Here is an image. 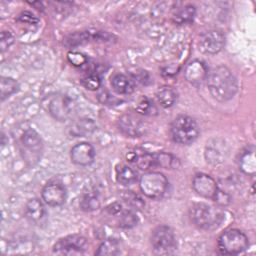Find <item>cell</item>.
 Returning a JSON list of instances; mask_svg holds the SVG:
<instances>
[{"instance_id": "1", "label": "cell", "mask_w": 256, "mask_h": 256, "mask_svg": "<svg viewBox=\"0 0 256 256\" xmlns=\"http://www.w3.org/2000/svg\"><path fill=\"white\" fill-rule=\"evenodd\" d=\"M207 86L211 96L219 102H225L234 97L238 84L232 72L223 65L214 67L207 75Z\"/></svg>"}, {"instance_id": "2", "label": "cell", "mask_w": 256, "mask_h": 256, "mask_svg": "<svg viewBox=\"0 0 256 256\" xmlns=\"http://www.w3.org/2000/svg\"><path fill=\"white\" fill-rule=\"evenodd\" d=\"M189 216L195 226L205 230L217 228L223 221V213L206 203H195L190 208Z\"/></svg>"}, {"instance_id": "3", "label": "cell", "mask_w": 256, "mask_h": 256, "mask_svg": "<svg viewBox=\"0 0 256 256\" xmlns=\"http://www.w3.org/2000/svg\"><path fill=\"white\" fill-rule=\"evenodd\" d=\"M170 133L175 143L187 145L197 139L199 135V127L192 117L179 115L173 120Z\"/></svg>"}, {"instance_id": "4", "label": "cell", "mask_w": 256, "mask_h": 256, "mask_svg": "<svg viewBox=\"0 0 256 256\" xmlns=\"http://www.w3.org/2000/svg\"><path fill=\"white\" fill-rule=\"evenodd\" d=\"M217 245L221 254L236 255L248 248L249 240L239 229H228L218 237Z\"/></svg>"}, {"instance_id": "5", "label": "cell", "mask_w": 256, "mask_h": 256, "mask_svg": "<svg viewBox=\"0 0 256 256\" xmlns=\"http://www.w3.org/2000/svg\"><path fill=\"white\" fill-rule=\"evenodd\" d=\"M22 157L29 164H35L39 161L43 151V143L39 134L31 128L24 131L19 141Z\"/></svg>"}, {"instance_id": "6", "label": "cell", "mask_w": 256, "mask_h": 256, "mask_svg": "<svg viewBox=\"0 0 256 256\" xmlns=\"http://www.w3.org/2000/svg\"><path fill=\"white\" fill-rule=\"evenodd\" d=\"M141 192L148 198L160 199L168 188V180L164 174L156 171L144 173L139 180Z\"/></svg>"}, {"instance_id": "7", "label": "cell", "mask_w": 256, "mask_h": 256, "mask_svg": "<svg viewBox=\"0 0 256 256\" xmlns=\"http://www.w3.org/2000/svg\"><path fill=\"white\" fill-rule=\"evenodd\" d=\"M151 245L157 254H171L177 248V241L173 230L167 225L156 227L151 235Z\"/></svg>"}, {"instance_id": "8", "label": "cell", "mask_w": 256, "mask_h": 256, "mask_svg": "<svg viewBox=\"0 0 256 256\" xmlns=\"http://www.w3.org/2000/svg\"><path fill=\"white\" fill-rule=\"evenodd\" d=\"M87 240L81 235H68L58 240L53 246V253L57 255H80L87 247Z\"/></svg>"}, {"instance_id": "9", "label": "cell", "mask_w": 256, "mask_h": 256, "mask_svg": "<svg viewBox=\"0 0 256 256\" xmlns=\"http://www.w3.org/2000/svg\"><path fill=\"white\" fill-rule=\"evenodd\" d=\"M41 196L47 205L56 207L65 203L67 198V191L62 182L58 180H52L45 184L42 189Z\"/></svg>"}, {"instance_id": "10", "label": "cell", "mask_w": 256, "mask_h": 256, "mask_svg": "<svg viewBox=\"0 0 256 256\" xmlns=\"http://www.w3.org/2000/svg\"><path fill=\"white\" fill-rule=\"evenodd\" d=\"M225 45V35L220 30H209L200 36L199 49L205 54H216Z\"/></svg>"}, {"instance_id": "11", "label": "cell", "mask_w": 256, "mask_h": 256, "mask_svg": "<svg viewBox=\"0 0 256 256\" xmlns=\"http://www.w3.org/2000/svg\"><path fill=\"white\" fill-rule=\"evenodd\" d=\"M192 187L198 195L209 199H213L218 189L216 181L210 175L205 173H198L194 176Z\"/></svg>"}, {"instance_id": "12", "label": "cell", "mask_w": 256, "mask_h": 256, "mask_svg": "<svg viewBox=\"0 0 256 256\" xmlns=\"http://www.w3.org/2000/svg\"><path fill=\"white\" fill-rule=\"evenodd\" d=\"M48 109L50 114L59 121H65L71 114L73 105L72 101L65 95H56L49 104Z\"/></svg>"}, {"instance_id": "13", "label": "cell", "mask_w": 256, "mask_h": 256, "mask_svg": "<svg viewBox=\"0 0 256 256\" xmlns=\"http://www.w3.org/2000/svg\"><path fill=\"white\" fill-rule=\"evenodd\" d=\"M120 131L129 137H140L145 133L144 123L132 114H123L118 120Z\"/></svg>"}, {"instance_id": "14", "label": "cell", "mask_w": 256, "mask_h": 256, "mask_svg": "<svg viewBox=\"0 0 256 256\" xmlns=\"http://www.w3.org/2000/svg\"><path fill=\"white\" fill-rule=\"evenodd\" d=\"M208 68L201 60H193L184 69L185 79L194 86H200L207 79Z\"/></svg>"}, {"instance_id": "15", "label": "cell", "mask_w": 256, "mask_h": 256, "mask_svg": "<svg viewBox=\"0 0 256 256\" xmlns=\"http://www.w3.org/2000/svg\"><path fill=\"white\" fill-rule=\"evenodd\" d=\"M95 149L88 142H80L71 149V160L79 166H88L95 159Z\"/></svg>"}, {"instance_id": "16", "label": "cell", "mask_w": 256, "mask_h": 256, "mask_svg": "<svg viewBox=\"0 0 256 256\" xmlns=\"http://www.w3.org/2000/svg\"><path fill=\"white\" fill-rule=\"evenodd\" d=\"M129 162L135 164L139 169L147 170L154 167V157L153 153H149L143 149H134L129 151L126 155Z\"/></svg>"}, {"instance_id": "17", "label": "cell", "mask_w": 256, "mask_h": 256, "mask_svg": "<svg viewBox=\"0 0 256 256\" xmlns=\"http://www.w3.org/2000/svg\"><path fill=\"white\" fill-rule=\"evenodd\" d=\"M239 169L247 175L255 174L256 159H255V148L253 146L247 147L241 153L239 158Z\"/></svg>"}, {"instance_id": "18", "label": "cell", "mask_w": 256, "mask_h": 256, "mask_svg": "<svg viewBox=\"0 0 256 256\" xmlns=\"http://www.w3.org/2000/svg\"><path fill=\"white\" fill-rule=\"evenodd\" d=\"M156 98L162 107L169 108V107H172L176 103L178 94H177V91L173 87L164 85L157 89Z\"/></svg>"}, {"instance_id": "19", "label": "cell", "mask_w": 256, "mask_h": 256, "mask_svg": "<svg viewBox=\"0 0 256 256\" xmlns=\"http://www.w3.org/2000/svg\"><path fill=\"white\" fill-rule=\"evenodd\" d=\"M25 211H26V216L34 223L39 224L45 218V208L42 202L37 198L30 199L27 202Z\"/></svg>"}, {"instance_id": "20", "label": "cell", "mask_w": 256, "mask_h": 256, "mask_svg": "<svg viewBox=\"0 0 256 256\" xmlns=\"http://www.w3.org/2000/svg\"><path fill=\"white\" fill-rule=\"evenodd\" d=\"M111 85L113 90L122 95L130 94L134 90L133 81L126 75L118 73L111 77Z\"/></svg>"}, {"instance_id": "21", "label": "cell", "mask_w": 256, "mask_h": 256, "mask_svg": "<svg viewBox=\"0 0 256 256\" xmlns=\"http://www.w3.org/2000/svg\"><path fill=\"white\" fill-rule=\"evenodd\" d=\"M205 157L207 161L212 164L222 162L225 159V145H223V143H219L218 140H214L212 143H207Z\"/></svg>"}, {"instance_id": "22", "label": "cell", "mask_w": 256, "mask_h": 256, "mask_svg": "<svg viewBox=\"0 0 256 256\" xmlns=\"http://www.w3.org/2000/svg\"><path fill=\"white\" fill-rule=\"evenodd\" d=\"M196 14V8L192 4H186L180 8H177L173 14V21L178 25L188 24L193 21Z\"/></svg>"}, {"instance_id": "23", "label": "cell", "mask_w": 256, "mask_h": 256, "mask_svg": "<svg viewBox=\"0 0 256 256\" xmlns=\"http://www.w3.org/2000/svg\"><path fill=\"white\" fill-rule=\"evenodd\" d=\"M154 167L160 166L165 169H173L179 166V160L170 153L157 152L153 153Z\"/></svg>"}, {"instance_id": "24", "label": "cell", "mask_w": 256, "mask_h": 256, "mask_svg": "<svg viewBox=\"0 0 256 256\" xmlns=\"http://www.w3.org/2000/svg\"><path fill=\"white\" fill-rule=\"evenodd\" d=\"M116 179L123 186H130L137 181V173L129 166L122 165L116 170Z\"/></svg>"}, {"instance_id": "25", "label": "cell", "mask_w": 256, "mask_h": 256, "mask_svg": "<svg viewBox=\"0 0 256 256\" xmlns=\"http://www.w3.org/2000/svg\"><path fill=\"white\" fill-rule=\"evenodd\" d=\"M120 253V243L116 239H107L103 241L98 249L95 251V255L98 256H113Z\"/></svg>"}, {"instance_id": "26", "label": "cell", "mask_w": 256, "mask_h": 256, "mask_svg": "<svg viewBox=\"0 0 256 256\" xmlns=\"http://www.w3.org/2000/svg\"><path fill=\"white\" fill-rule=\"evenodd\" d=\"M96 129V124L92 119L84 118L80 119L78 122L74 124L71 128V133L76 136H85L87 134L92 133Z\"/></svg>"}, {"instance_id": "27", "label": "cell", "mask_w": 256, "mask_h": 256, "mask_svg": "<svg viewBox=\"0 0 256 256\" xmlns=\"http://www.w3.org/2000/svg\"><path fill=\"white\" fill-rule=\"evenodd\" d=\"M90 38H93V35L89 31H81L75 32L73 34L68 35L64 40V45L71 48L75 46L82 45L89 41Z\"/></svg>"}, {"instance_id": "28", "label": "cell", "mask_w": 256, "mask_h": 256, "mask_svg": "<svg viewBox=\"0 0 256 256\" xmlns=\"http://www.w3.org/2000/svg\"><path fill=\"white\" fill-rule=\"evenodd\" d=\"M1 99L4 100L5 98L9 97L13 93H15L19 86L16 80L10 77H1Z\"/></svg>"}, {"instance_id": "29", "label": "cell", "mask_w": 256, "mask_h": 256, "mask_svg": "<svg viewBox=\"0 0 256 256\" xmlns=\"http://www.w3.org/2000/svg\"><path fill=\"white\" fill-rule=\"evenodd\" d=\"M135 109L138 113L143 114V115H152L157 111L153 102L146 96H142L138 100V102L135 106Z\"/></svg>"}, {"instance_id": "30", "label": "cell", "mask_w": 256, "mask_h": 256, "mask_svg": "<svg viewBox=\"0 0 256 256\" xmlns=\"http://www.w3.org/2000/svg\"><path fill=\"white\" fill-rule=\"evenodd\" d=\"M138 223V217L131 211H124L120 212L119 218V226L121 228L129 229L136 226Z\"/></svg>"}, {"instance_id": "31", "label": "cell", "mask_w": 256, "mask_h": 256, "mask_svg": "<svg viewBox=\"0 0 256 256\" xmlns=\"http://www.w3.org/2000/svg\"><path fill=\"white\" fill-rule=\"evenodd\" d=\"M82 85L88 89V90H97L100 88L101 86V79L98 76V74H94V73H90L88 75H86L85 77L82 78L81 80Z\"/></svg>"}, {"instance_id": "32", "label": "cell", "mask_w": 256, "mask_h": 256, "mask_svg": "<svg viewBox=\"0 0 256 256\" xmlns=\"http://www.w3.org/2000/svg\"><path fill=\"white\" fill-rule=\"evenodd\" d=\"M81 208L85 211H92L100 206L99 199L94 195H86L81 201Z\"/></svg>"}, {"instance_id": "33", "label": "cell", "mask_w": 256, "mask_h": 256, "mask_svg": "<svg viewBox=\"0 0 256 256\" xmlns=\"http://www.w3.org/2000/svg\"><path fill=\"white\" fill-rule=\"evenodd\" d=\"M67 58L69 60V62L74 65V66H82L83 64H86L87 62V58L79 53V52H75V51H71L67 54Z\"/></svg>"}, {"instance_id": "34", "label": "cell", "mask_w": 256, "mask_h": 256, "mask_svg": "<svg viewBox=\"0 0 256 256\" xmlns=\"http://www.w3.org/2000/svg\"><path fill=\"white\" fill-rule=\"evenodd\" d=\"M14 42V36L10 31H2L0 38V48L1 51H5L8 47H10Z\"/></svg>"}, {"instance_id": "35", "label": "cell", "mask_w": 256, "mask_h": 256, "mask_svg": "<svg viewBox=\"0 0 256 256\" xmlns=\"http://www.w3.org/2000/svg\"><path fill=\"white\" fill-rule=\"evenodd\" d=\"M123 199L125 202H127L129 205L133 206V207H141L143 206V201L140 197H138L136 194L132 193L131 191H126L124 196H123Z\"/></svg>"}, {"instance_id": "36", "label": "cell", "mask_w": 256, "mask_h": 256, "mask_svg": "<svg viewBox=\"0 0 256 256\" xmlns=\"http://www.w3.org/2000/svg\"><path fill=\"white\" fill-rule=\"evenodd\" d=\"M213 199L220 206H226L231 202V196L227 192H225L219 188L217 189V192H216L215 196L213 197Z\"/></svg>"}, {"instance_id": "37", "label": "cell", "mask_w": 256, "mask_h": 256, "mask_svg": "<svg viewBox=\"0 0 256 256\" xmlns=\"http://www.w3.org/2000/svg\"><path fill=\"white\" fill-rule=\"evenodd\" d=\"M17 20L22 22V23H27V24H30V25L37 24L38 21H39V19L33 13H31L29 11H24V12L20 13Z\"/></svg>"}]
</instances>
